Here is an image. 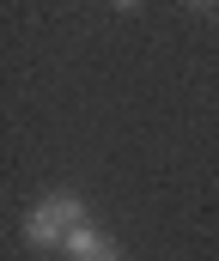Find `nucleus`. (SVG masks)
Here are the masks:
<instances>
[{
  "label": "nucleus",
  "mask_w": 219,
  "mask_h": 261,
  "mask_svg": "<svg viewBox=\"0 0 219 261\" xmlns=\"http://www.w3.org/2000/svg\"><path fill=\"white\" fill-rule=\"evenodd\" d=\"M67 261H122V249H116L98 225H79V231L67 237Z\"/></svg>",
  "instance_id": "f03ea898"
},
{
  "label": "nucleus",
  "mask_w": 219,
  "mask_h": 261,
  "mask_svg": "<svg viewBox=\"0 0 219 261\" xmlns=\"http://www.w3.org/2000/svg\"><path fill=\"white\" fill-rule=\"evenodd\" d=\"M79 225H91V213H85V200L67 195V189H55V195H43L31 206V219H25V243L31 249H67V237Z\"/></svg>",
  "instance_id": "f257e3e1"
}]
</instances>
